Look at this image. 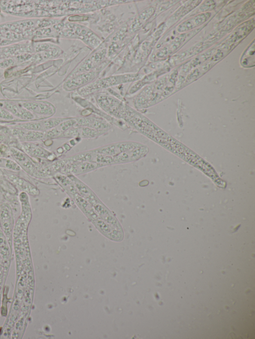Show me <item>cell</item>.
Here are the masks:
<instances>
[{
    "label": "cell",
    "mask_w": 255,
    "mask_h": 339,
    "mask_svg": "<svg viewBox=\"0 0 255 339\" xmlns=\"http://www.w3.org/2000/svg\"><path fill=\"white\" fill-rule=\"evenodd\" d=\"M139 78L138 74L131 73L97 78L89 84L77 90V92L81 96H88L112 86L135 82Z\"/></svg>",
    "instance_id": "6da1fadb"
},
{
    "label": "cell",
    "mask_w": 255,
    "mask_h": 339,
    "mask_svg": "<svg viewBox=\"0 0 255 339\" xmlns=\"http://www.w3.org/2000/svg\"><path fill=\"white\" fill-rule=\"evenodd\" d=\"M9 156V148L5 145L0 144V157L7 158Z\"/></svg>",
    "instance_id": "603a6c76"
},
{
    "label": "cell",
    "mask_w": 255,
    "mask_h": 339,
    "mask_svg": "<svg viewBox=\"0 0 255 339\" xmlns=\"http://www.w3.org/2000/svg\"><path fill=\"white\" fill-rule=\"evenodd\" d=\"M241 63L245 67L254 66L255 65V45H252L247 49L241 60Z\"/></svg>",
    "instance_id": "ffe728a7"
},
{
    "label": "cell",
    "mask_w": 255,
    "mask_h": 339,
    "mask_svg": "<svg viewBox=\"0 0 255 339\" xmlns=\"http://www.w3.org/2000/svg\"><path fill=\"white\" fill-rule=\"evenodd\" d=\"M68 164L66 165L65 170L66 171L73 174H80L91 171L103 166L85 161H71L67 160Z\"/></svg>",
    "instance_id": "ac0fdd59"
},
{
    "label": "cell",
    "mask_w": 255,
    "mask_h": 339,
    "mask_svg": "<svg viewBox=\"0 0 255 339\" xmlns=\"http://www.w3.org/2000/svg\"><path fill=\"white\" fill-rule=\"evenodd\" d=\"M71 161H85L105 166L115 164L114 157L95 152L92 150L83 152L70 158Z\"/></svg>",
    "instance_id": "ba28073f"
},
{
    "label": "cell",
    "mask_w": 255,
    "mask_h": 339,
    "mask_svg": "<svg viewBox=\"0 0 255 339\" xmlns=\"http://www.w3.org/2000/svg\"><path fill=\"white\" fill-rule=\"evenodd\" d=\"M4 139V136L0 134V142L2 141Z\"/></svg>",
    "instance_id": "cb8c5ba5"
},
{
    "label": "cell",
    "mask_w": 255,
    "mask_h": 339,
    "mask_svg": "<svg viewBox=\"0 0 255 339\" xmlns=\"http://www.w3.org/2000/svg\"><path fill=\"white\" fill-rule=\"evenodd\" d=\"M67 117H50L47 119L28 121L16 125V128L45 132L57 126Z\"/></svg>",
    "instance_id": "8992f818"
},
{
    "label": "cell",
    "mask_w": 255,
    "mask_h": 339,
    "mask_svg": "<svg viewBox=\"0 0 255 339\" xmlns=\"http://www.w3.org/2000/svg\"><path fill=\"white\" fill-rule=\"evenodd\" d=\"M0 119L5 120H13L15 118L7 110L0 106Z\"/></svg>",
    "instance_id": "7402d4cb"
},
{
    "label": "cell",
    "mask_w": 255,
    "mask_h": 339,
    "mask_svg": "<svg viewBox=\"0 0 255 339\" xmlns=\"http://www.w3.org/2000/svg\"><path fill=\"white\" fill-rule=\"evenodd\" d=\"M147 151V149L146 146L140 144L135 148L114 157L115 164L125 163L137 160L144 156Z\"/></svg>",
    "instance_id": "4fadbf2b"
},
{
    "label": "cell",
    "mask_w": 255,
    "mask_h": 339,
    "mask_svg": "<svg viewBox=\"0 0 255 339\" xmlns=\"http://www.w3.org/2000/svg\"><path fill=\"white\" fill-rule=\"evenodd\" d=\"M0 106L5 109L16 118L25 120H33L34 118L33 113L23 107L20 104L4 101L0 102Z\"/></svg>",
    "instance_id": "5bb4252c"
},
{
    "label": "cell",
    "mask_w": 255,
    "mask_h": 339,
    "mask_svg": "<svg viewBox=\"0 0 255 339\" xmlns=\"http://www.w3.org/2000/svg\"><path fill=\"white\" fill-rule=\"evenodd\" d=\"M98 106L107 114L115 118L122 119L126 103L109 93L100 92L95 95Z\"/></svg>",
    "instance_id": "277c9868"
},
{
    "label": "cell",
    "mask_w": 255,
    "mask_h": 339,
    "mask_svg": "<svg viewBox=\"0 0 255 339\" xmlns=\"http://www.w3.org/2000/svg\"><path fill=\"white\" fill-rule=\"evenodd\" d=\"M61 31V36L65 38H73L81 39L92 48H97L102 40L93 31L85 26L72 23L64 24Z\"/></svg>",
    "instance_id": "7a4b0ae2"
},
{
    "label": "cell",
    "mask_w": 255,
    "mask_h": 339,
    "mask_svg": "<svg viewBox=\"0 0 255 339\" xmlns=\"http://www.w3.org/2000/svg\"><path fill=\"white\" fill-rule=\"evenodd\" d=\"M21 147L23 152L28 156L52 160V153L42 147L32 142H22Z\"/></svg>",
    "instance_id": "2e32d148"
},
{
    "label": "cell",
    "mask_w": 255,
    "mask_h": 339,
    "mask_svg": "<svg viewBox=\"0 0 255 339\" xmlns=\"http://www.w3.org/2000/svg\"><path fill=\"white\" fill-rule=\"evenodd\" d=\"M7 179L13 184L21 192H24L28 195L37 196L39 194V190L33 184L23 178L13 174L6 175Z\"/></svg>",
    "instance_id": "d6986e66"
},
{
    "label": "cell",
    "mask_w": 255,
    "mask_h": 339,
    "mask_svg": "<svg viewBox=\"0 0 255 339\" xmlns=\"http://www.w3.org/2000/svg\"><path fill=\"white\" fill-rule=\"evenodd\" d=\"M100 72L99 70L92 71L69 77L64 82L63 87L68 91L78 90L97 79Z\"/></svg>",
    "instance_id": "5b68a950"
},
{
    "label": "cell",
    "mask_w": 255,
    "mask_h": 339,
    "mask_svg": "<svg viewBox=\"0 0 255 339\" xmlns=\"http://www.w3.org/2000/svg\"><path fill=\"white\" fill-rule=\"evenodd\" d=\"M140 144L134 141H122L107 144L92 150L104 155L115 157L121 153L135 148Z\"/></svg>",
    "instance_id": "52a82bcc"
},
{
    "label": "cell",
    "mask_w": 255,
    "mask_h": 339,
    "mask_svg": "<svg viewBox=\"0 0 255 339\" xmlns=\"http://www.w3.org/2000/svg\"><path fill=\"white\" fill-rule=\"evenodd\" d=\"M106 133L87 127L74 126L65 131L60 138H96Z\"/></svg>",
    "instance_id": "30bf717a"
},
{
    "label": "cell",
    "mask_w": 255,
    "mask_h": 339,
    "mask_svg": "<svg viewBox=\"0 0 255 339\" xmlns=\"http://www.w3.org/2000/svg\"><path fill=\"white\" fill-rule=\"evenodd\" d=\"M0 168L15 171H19L21 169L15 161L2 157H0Z\"/></svg>",
    "instance_id": "44dd1931"
},
{
    "label": "cell",
    "mask_w": 255,
    "mask_h": 339,
    "mask_svg": "<svg viewBox=\"0 0 255 339\" xmlns=\"http://www.w3.org/2000/svg\"><path fill=\"white\" fill-rule=\"evenodd\" d=\"M10 156L26 172L35 177H45L50 174L51 170L34 162L24 152L15 148H9Z\"/></svg>",
    "instance_id": "3957f363"
},
{
    "label": "cell",
    "mask_w": 255,
    "mask_h": 339,
    "mask_svg": "<svg viewBox=\"0 0 255 339\" xmlns=\"http://www.w3.org/2000/svg\"><path fill=\"white\" fill-rule=\"evenodd\" d=\"M76 126L87 127L108 132L112 127L111 124L105 119L97 116L76 117Z\"/></svg>",
    "instance_id": "9c48e42d"
},
{
    "label": "cell",
    "mask_w": 255,
    "mask_h": 339,
    "mask_svg": "<svg viewBox=\"0 0 255 339\" xmlns=\"http://www.w3.org/2000/svg\"></svg>",
    "instance_id": "d4e9b609"
},
{
    "label": "cell",
    "mask_w": 255,
    "mask_h": 339,
    "mask_svg": "<svg viewBox=\"0 0 255 339\" xmlns=\"http://www.w3.org/2000/svg\"><path fill=\"white\" fill-rule=\"evenodd\" d=\"M77 120L75 117H67L57 126L45 132V138L51 139L60 138L61 135L69 129L76 126Z\"/></svg>",
    "instance_id": "e0dca14e"
},
{
    "label": "cell",
    "mask_w": 255,
    "mask_h": 339,
    "mask_svg": "<svg viewBox=\"0 0 255 339\" xmlns=\"http://www.w3.org/2000/svg\"><path fill=\"white\" fill-rule=\"evenodd\" d=\"M30 112L46 116H52L55 112V108L47 102H23L20 104Z\"/></svg>",
    "instance_id": "7c38bea8"
},
{
    "label": "cell",
    "mask_w": 255,
    "mask_h": 339,
    "mask_svg": "<svg viewBox=\"0 0 255 339\" xmlns=\"http://www.w3.org/2000/svg\"><path fill=\"white\" fill-rule=\"evenodd\" d=\"M11 133L22 142H32L45 138V132L19 128L11 129Z\"/></svg>",
    "instance_id": "9a60e30c"
},
{
    "label": "cell",
    "mask_w": 255,
    "mask_h": 339,
    "mask_svg": "<svg viewBox=\"0 0 255 339\" xmlns=\"http://www.w3.org/2000/svg\"><path fill=\"white\" fill-rule=\"evenodd\" d=\"M14 218L11 208L7 203L0 205V225L9 242L11 238Z\"/></svg>",
    "instance_id": "8fae6325"
}]
</instances>
